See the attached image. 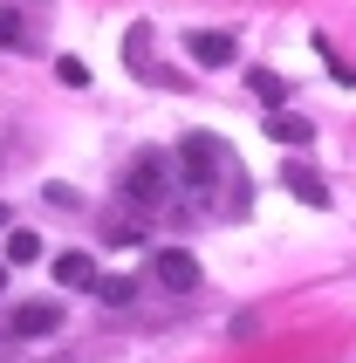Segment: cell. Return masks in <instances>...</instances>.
<instances>
[{"mask_svg": "<svg viewBox=\"0 0 356 363\" xmlns=\"http://www.w3.org/2000/svg\"><path fill=\"white\" fill-rule=\"evenodd\" d=\"M172 172L178 164L165 158V151H144L138 164H130V179H123V206L138 213V220H158V213H172Z\"/></svg>", "mask_w": 356, "mask_h": 363, "instance_id": "cell-1", "label": "cell"}, {"mask_svg": "<svg viewBox=\"0 0 356 363\" xmlns=\"http://www.w3.org/2000/svg\"><path fill=\"white\" fill-rule=\"evenodd\" d=\"M172 164H178V179L192 185V199H199V192H206L213 179H240V172H233V158H226V144H219V138H206V130L178 144V158H172Z\"/></svg>", "mask_w": 356, "mask_h": 363, "instance_id": "cell-2", "label": "cell"}, {"mask_svg": "<svg viewBox=\"0 0 356 363\" xmlns=\"http://www.w3.org/2000/svg\"><path fill=\"white\" fill-rule=\"evenodd\" d=\"M151 267H158V281L172 288V295H192V288H199V261L185 254V247H158V261H151Z\"/></svg>", "mask_w": 356, "mask_h": 363, "instance_id": "cell-3", "label": "cell"}, {"mask_svg": "<svg viewBox=\"0 0 356 363\" xmlns=\"http://www.w3.org/2000/svg\"><path fill=\"white\" fill-rule=\"evenodd\" d=\"M185 48H192V62H199V69H226V62L240 55L226 28H199V35H185Z\"/></svg>", "mask_w": 356, "mask_h": 363, "instance_id": "cell-4", "label": "cell"}, {"mask_svg": "<svg viewBox=\"0 0 356 363\" xmlns=\"http://www.w3.org/2000/svg\"><path fill=\"white\" fill-rule=\"evenodd\" d=\"M7 323H14V336H55V329H62V308L55 302H28V308H14Z\"/></svg>", "mask_w": 356, "mask_h": 363, "instance_id": "cell-5", "label": "cell"}, {"mask_svg": "<svg viewBox=\"0 0 356 363\" xmlns=\"http://www.w3.org/2000/svg\"><path fill=\"white\" fill-rule=\"evenodd\" d=\"M55 281H62V288H96L103 274H96V261L76 247V254H55Z\"/></svg>", "mask_w": 356, "mask_h": 363, "instance_id": "cell-6", "label": "cell"}, {"mask_svg": "<svg viewBox=\"0 0 356 363\" xmlns=\"http://www.w3.org/2000/svg\"><path fill=\"white\" fill-rule=\"evenodd\" d=\"M281 179H288V192H295L301 206H329V185H322L316 172H308V164H288V172H281Z\"/></svg>", "mask_w": 356, "mask_h": 363, "instance_id": "cell-7", "label": "cell"}, {"mask_svg": "<svg viewBox=\"0 0 356 363\" xmlns=\"http://www.w3.org/2000/svg\"><path fill=\"white\" fill-rule=\"evenodd\" d=\"M267 138H274V144H308L316 130H308V117H288V110H274V117H267Z\"/></svg>", "mask_w": 356, "mask_h": 363, "instance_id": "cell-8", "label": "cell"}, {"mask_svg": "<svg viewBox=\"0 0 356 363\" xmlns=\"http://www.w3.org/2000/svg\"><path fill=\"white\" fill-rule=\"evenodd\" d=\"M247 89H254V96L267 103V110H281V96H288V82H281L274 69H254V76H247Z\"/></svg>", "mask_w": 356, "mask_h": 363, "instance_id": "cell-9", "label": "cell"}, {"mask_svg": "<svg viewBox=\"0 0 356 363\" xmlns=\"http://www.w3.org/2000/svg\"><path fill=\"white\" fill-rule=\"evenodd\" d=\"M7 261H14V267L41 261V233H28V226H21V233H7Z\"/></svg>", "mask_w": 356, "mask_h": 363, "instance_id": "cell-10", "label": "cell"}, {"mask_svg": "<svg viewBox=\"0 0 356 363\" xmlns=\"http://www.w3.org/2000/svg\"><path fill=\"white\" fill-rule=\"evenodd\" d=\"M123 62H130V69H151V28H130V35H123Z\"/></svg>", "mask_w": 356, "mask_h": 363, "instance_id": "cell-11", "label": "cell"}, {"mask_svg": "<svg viewBox=\"0 0 356 363\" xmlns=\"http://www.w3.org/2000/svg\"><path fill=\"white\" fill-rule=\"evenodd\" d=\"M96 295H103L110 308H123L130 295H138V281H123V274H110V281H96Z\"/></svg>", "mask_w": 356, "mask_h": 363, "instance_id": "cell-12", "label": "cell"}, {"mask_svg": "<svg viewBox=\"0 0 356 363\" xmlns=\"http://www.w3.org/2000/svg\"><path fill=\"white\" fill-rule=\"evenodd\" d=\"M21 41H28V35H21V14H14V7H0V48H21Z\"/></svg>", "mask_w": 356, "mask_h": 363, "instance_id": "cell-13", "label": "cell"}, {"mask_svg": "<svg viewBox=\"0 0 356 363\" xmlns=\"http://www.w3.org/2000/svg\"><path fill=\"white\" fill-rule=\"evenodd\" d=\"M55 76H62V82H69V89H89V69H82V62H76V55H62V62H55Z\"/></svg>", "mask_w": 356, "mask_h": 363, "instance_id": "cell-14", "label": "cell"}, {"mask_svg": "<svg viewBox=\"0 0 356 363\" xmlns=\"http://www.w3.org/2000/svg\"><path fill=\"white\" fill-rule=\"evenodd\" d=\"M41 199L55 206V213H76V206H82V199H76V192H69V185H48V192H41Z\"/></svg>", "mask_w": 356, "mask_h": 363, "instance_id": "cell-15", "label": "cell"}, {"mask_svg": "<svg viewBox=\"0 0 356 363\" xmlns=\"http://www.w3.org/2000/svg\"><path fill=\"white\" fill-rule=\"evenodd\" d=\"M103 233H110V240H138L144 220H103Z\"/></svg>", "mask_w": 356, "mask_h": 363, "instance_id": "cell-16", "label": "cell"}, {"mask_svg": "<svg viewBox=\"0 0 356 363\" xmlns=\"http://www.w3.org/2000/svg\"><path fill=\"white\" fill-rule=\"evenodd\" d=\"M0 288H7V267H0Z\"/></svg>", "mask_w": 356, "mask_h": 363, "instance_id": "cell-17", "label": "cell"}, {"mask_svg": "<svg viewBox=\"0 0 356 363\" xmlns=\"http://www.w3.org/2000/svg\"><path fill=\"white\" fill-rule=\"evenodd\" d=\"M0 220H7V213H0Z\"/></svg>", "mask_w": 356, "mask_h": 363, "instance_id": "cell-18", "label": "cell"}]
</instances>
